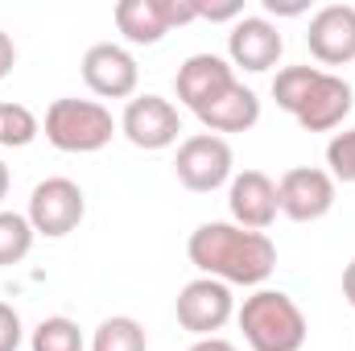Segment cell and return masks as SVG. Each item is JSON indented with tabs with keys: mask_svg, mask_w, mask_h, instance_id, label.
I'll return each instance as SVG.
<instances>
[{
	"mask_svg": "<svg viewBox=\"0 0 355 351\" xmlns=\"http://www.w3.org/2000/svg\"><path fill=\"white\" fill-rule=\"evenodd\" d=\"M186 257L202 277H215L223 285H265L277 268V244L265 232L211 219L190 232Z\"/></svg>",
	"mask_w": 355,
	"mask_h": 351,
	"instance_id": "cell-1",
	"label": "cell"
},
{
	"mask_svg": "<svg viewBox=\"0 0 355 351\" xmlns=\"http://www.w3.org/2000/svg\"><path fill=\"white\" fill-rule=\"evenodd\" d=\"M236 318H240L244 343L252 351H302L306 348V314L281 289H257L252 298H244Z\"/></svg>",
	"mask_w": 355,
	"mask_h": 351,
	"instance_id": "cell-2",
	"label": "cell"
},
{
	"mask_svg": "<svg viewBox=\"0 0 355 351\" xmlns=\"http://www.w3.org/2000/svg\"><path fill=\"white\" fill-rule=\"evenodd\" d=\"M116 120L99 99H54L46 108V141L62 153H99L116 137Z\"/></svg>",
	"mask_w": 355,
	"mask_h": 351,
	"instance_id": "cell-3",
	"label": "cell"
},
{
	"mask_svg": "<svg viewBox=\"0 0 355 351\" xmlns=\"http://www.w3.org/2000/svg\"><path fill=\"white\" fill-rule=\"evenodd\" d=\"M83 215H87V198H83V186L75 178H46V182H37L33 194H29V211H25L33 232L46 236V240L71 236L83 223Z\"/></svg>",
	"mask_w": 355,
	"mask_h": 351,
	"instance_id": "cell-4",
	"label": "cell"
},
{
	"mask_svg": "<svg viewBox=\"0 0 355 351\" xmlns=\"http://www.w3.org/2000/svg\"><path fill=\"white\" fill-rule=\"evenodd\" d=\"M232 166H236V153H232L227 137H215V132L186 137L178 145V157H174L178 182L186 190H194V194H211L223 182H232Z\"/></svg>",
	"mask_w": 355,
	"mask_h": 351,
	"instance_id": "cell-5",
	"label": "cell"
},
{
	"mask_svg": "<svg viewBox=\"0 0 355 351\" xmlns=\"http://www.w3.org/2000/svg\"><path fill=\"white\" fill-rule=\"evenodd\" d=\"M174 310L182 331H190L194 339H207L227 327V318L236 314V298H232V285H223L215 277H194L182 285Z\"/></svg>",
	"mask_w": 355,
	"mask_h": 351,
	"instance_id": "cell-6",
	"label": "cell"
},
{
	"mask_svg": "<svg viewBox=\"0 0 355 351\" xmlns=\"http://www.w3.org/2000/svg\"><path fill=\"white\" fill-rule=\"evenodd\" d=\"M335 194H339V182L327 170H318V166H293L277 182L281 215H289L293 223H314V219L331 215Z\"/></svg>",
	"mask_w": 355,
	"mask_h": 351,
	"instance_id": "cell-7",
	"label": "cell"
},
{
	"mask_svg": "<svg viewBox=\"0 0 355 351\" xmlns=\"http://www.w3.org/2000/svg\"><path fill=\"white\" fill-rule=\"evenodd\" d=\"M120 132H124L137 149L157 153V149L178 145V137H182V116H178L174 103L162 99V95H132L128 108H124V116H120Z\"/></svg>",
	"mask_w": 355,
	"mask_h": 351,
	"instance_id": "cell-8",
	"label": "cell"
},
{
	"mask_svg": "<svg viewBox=\"0 0 355 351\" xmlns=\"http://www.w3.org/2000/svg\"><path fill=\"white\" fill-rule=\"evenodd\" d=\"M83 83L99 99H132L141 83V67L132 58V50L116 46V42H95L83 54Z\"/></svg>",
	"mask_w": 355,
	"mask_h": 351,
	"instance_id": "cell-9",
	"label": "cell"
},
{
	"mask_svg": "<svg viewBox=\"0 0 355 351\" xmlns=\"http://www.w3.org/2000/svg\"><path fill=\"white\" fill-rule=\"evenodd\" d=\"M306 46L322 67L355 62V4H327L310 17Z\"/></svg>",
	"mask_w": 355,
	"mask_h": 351,
	"instance_id": "cell-10",
	"label": "cell"
},
{
	"mask_svg": "<svg viewBox=\"0 0 355 351\" xmlns=\"http://www.w3.org/2000/svg\"><path fill=\"white\" fill-rule=\"evenodd\" d=\"M281 50H285V37L268 17H240L227 33V62L248 71V75L277 67Z\"/></svg>",
	"mask_w": 355,
	"mask_h": 351,
	"instance_id": "cell-11",
	"label": "cell"
},
{
	"mask_svg": "<svg viewBox=\"0 0 355 351\" xmlns=\"http://www.w3.org/2000/svg\"><path fill=\"white\" fill-rule=\"evenodd\" d=\"M227 207H232V223H240V228H248V232H265V228H272V219L281 215L277 182H272L265 170L232 174Z\"/></svg>",
	"mask_w": 355,
	"mask_h": 351,
	"instance_id": "cell-12",
	"label": "cell"
},
{
	"mask_svg": "<svg viewBox=\"0 0 355 351\" xmlns=\"http://www.w3.org/2000/svg\"><path fill=\"white\" fill-rule=\"evenodd\" d=\"M352 103H355V91L343 75H331L322 71L318 83L310 87V95L302 99V108L293 112V120L306 128V132H331L339 128L347 116H352Z\"/></svg>",
	"mask_w": 355,
	"mask_h": 351,
	"instance_id": "cell-13",
	"label": "cell"
},
{
	"mask_svg": "<svg viewBox=\"0 0 355 351\" xmlns=\"http://www.w3.org/2000/svg\"><path fill=\"white\" fill-rule=\"evenodd\" d=\"M232 83H236V67H232L227 58H219V54H190L174 75L178 99H182L190 112L207 108L219 91H227Z\"/></svg>",
	"mask_w": 355,
	"mask_h": 351,
	"instance_id": "cell-14",
	"label": "cell"
},
{
	"mask_svg": "<svg viewBox=\"0 0 355 351\" xmlns=\"http://www.w3.org/2000/svg\"><path fill=\"white\" fill-rule=\"evenodd\" d=\"M194 116H198L202 128L215 132V137H223V132H248V128L261 120V95L236 79L227 91H219L207 108H198Z\"/></svg>",
	"mask_w": 355,
	"mask_h": 351,
	"instance_id": "cell-15",
	"label": "cell"
},
{
	"mask_svg": "<svg viewBox=\"0 0 355 351\" xmlns=\"http://www.w3.org/2000/svg\"><path fill=\"white\" fill-rule=\"evenodd\" d=\"M116 29L132 46H157L170 25V0H120L116 4Z\"/></svg>",
	"mask_w": 355,
	"mask_h": 351,
	"instance_id": "cell-16",
	"label": "cell"
},
{
	"mask_svg": "<svg viewBox=\"0 0 355 351\" xmlns=\"http://www.w3.org/2000/svg\"><path fill=\"white\" fill-rule=\"evenodd\" d=\"M91 351H149V335L137 318L128 314H112L95 327L91 335Z\"/></svg>",
	"mask_w": 355,
	"mask_h": 351,
	"instance_id": "cell-17",
	"label": "cell"
},
{
	"mask_svg": "<svg viewBox=\"0 0 355 351\" xmlns=\"http://www.w3.org/2000/svg\"><path fill=\"white\" fill-rule=\"evenodd\" d=\"M29 351H87V339L75 318L50 314L29 331Z\"/></svg>",
	"mask_w": 355,
	"mask_h": 351,
	"instance_id": "cell-18",
	"label": "cell"
},
{
	"mask_svg": "<svg viewBox=\"0 0 355 351\" xmlns=\"http://www.w3.org/2000/svg\"><path fill=\"white\" fill-rule=\"evenodd\" d=\"M37 132H42V120L33 116V108L17 99H0V145L4 149H25L37 141Z\"/></svg>",
	"mask_w": 355,
	"mask_h": 351,
	"instance_id": "cell-19",
	"label": "cell"
},
{
	"mask_svg": "<svg viewBox=\"0 0 355 351\" xmlns=\"http://www.w3.org/2000/svg\"><path fill=\"white\" fill-rule=\"evenodd\" d=\"M33 240H37V232L21 211H0V268L25 261Z\"/></svg>",
	"mask_w": 355,
	"mask_h": 351,
	"instance_id": "cell-20",
	"label": "cell"
},
{
	"mask_svg": "<svg viewBox=\"0 0 355 351\" xmlns=\"http://www.w3.org/2000/svg\"><path fill=\"white\" fill-rule=\"evenodd\" d=\"M318 67H285V71H277V79H272V99H277V108L281 112H297L302 108V99L310 95V87L318 83Z\"/></svg>",
	"mask_w": 355,
	"mask_h": 351,
	"instance_id": "cell-21",
	"label": "cell"
},
{
	"mask_svg": "<svg viewBox=\"0 0 355 351\" xmlns=\"http://www.w3.org/2000/svg\"><path fill=\"white\" fill-rule=\"evenodd\" d=\"M327 174L335 178V182H352L355 186V128H343V132H335L331 137V145H327Z\"/></svg>",
	"mask_w": 355,
	"mask_h": 351,
	"instance_id": "cell-22",
	"label": "cell"
},
{
	"mask_svg": "<svg viewBox=\"0 0 355 351\" xmlns=\"http://www.w3.org/2000/svg\"><path fill=\"white\" fill-rule=\"evenodd\" d=\"M21 339H25L21 314H17L8 302H0V351H17L21 348Z\"/></svg>",
	"mask_w": 355,
	"mask_h": 351,
	"instance_id": "cell-23",
	"label": "cell"
},
{
	"mask_svg": "<svg viewBox=\"0 0 355 351\" xmlns=\"http://www.w3.org/2000/svg\"><path fill=\"white\" fill-rule=\"evenodd\" d=\"M194 8H198L202 21H240V17H244V4H240V0H219V4L194 0Z\"/></svg>",
	"mask_w": 355,
	"mask_h": 351,
	"instance_id": "cell-24",
	"label": "cell"
},
{
	"mask_svg": "<svg viewBox=\"0 0 355 351\" xmlns=\"http://www.w3.org/2000/svg\"><path fill=\"white\" fill-rule=\"evenodd\" d=\"M12 67H17V46H12V37L0 29V79H8Z\"/></svg>",
	"mask_w": 355,
	"mask_h": 351,
	"instance_id": "cell-25",
	"label": "cell"
},
{
	"mask_svg": "<svg viewBox=\"0 0 355 351\" xmlns=\"http://www.w3.org/2000/svg\"><path fill=\"white\" fill-rule=\"evenodd\" d=\"M190 351H240L232 339H223V335H207V339H194Z\"/></svg>",
	"mask_w": 355,
	"mask_h": 351,
	"instance_id": "cell-26",
	"label": "cell"
},
{
	"mask_svg": "<svg viewBox=\"0 0 355 351\" xmlns=\"http://www.w3.org/2000/svg\"><path fill=\"white\" fill-rule=\"evenodd\" d=\"M265 8L272 17H297V12H306L310 4H302V0H289V4H277V0H265Z\"/></svg>",
	"mask_w": 355,
	"mask_h": 351,
	"instance_id": "cell-27",
	"label": "cell"
},
{
	"mask_svg": "<svg viewBox=\"0 0 355 351\" xmlns=\"http://www.w3.org/2000/svg\"><path fill=\"white\" fill-rule=\"evenodd\" d=\"M343 298H347V306L355 310V261L343 268Z\"/></svg>",
	"mask_w": 355,
	"mask_h": 351,
	"instance_id": "cell-28",
	"label": "cell"
},
{
	"mask_svg": "<svg viewBox=\"0 0 355 351\" xmlns=\"http://www.w3.org/2000/svg\"><path fill=\"white\" fill-rule=\"evenodd\" d=\"M8 186H12V174H8V166L0 162V203H4V194H8Z\"/></svg>",
	"mask_w": 355,
	"mask_h": 351,
	"instance_id": "cell-29",
	"label": "cell"
}]
</instances>
